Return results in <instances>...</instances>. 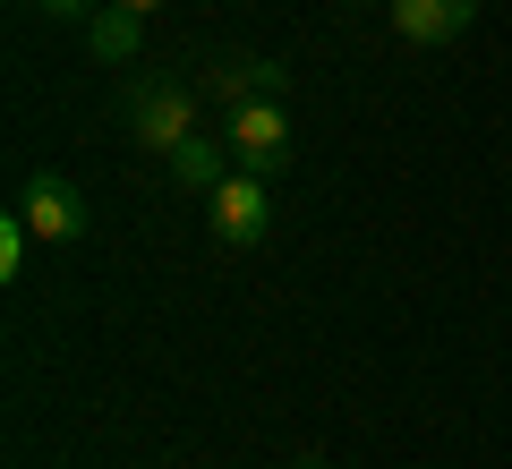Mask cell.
I'll return each mask as SVG.
<instances>
[{
  "instance_id": "obj_1",
  "label": "cell",
  "mask_w": 512,
  "mask_h": 469,
  "mask_svg": "<svg viewBox=\"0 0 512 469\" xmlns=\"http://www.w3.org/2000/svg\"><path fill=\"white\" fill-rule=\"evenodd\" d=\"M120 120H128V137L146 145V154H180V145L197 137V94H188L180 77H128Z\"/></svg>"
},
{
  "instance_id": "obj_2",
  "label": "cell",
  "mask_w": 512,
  "mask_h": 469,
  "mask_svg": "<svg viewBox=\"0 0 512 469\" xmlns=\"http://www.w3.org/2000/svg\"><path fill=\"white\" fill-rule=\"evenodd\" d=\"M18 214H26V231L43 239V248H69V239H86V197H77L60 171H35V180L18 188Z\"/></svg>"
},
{
  "instance_id": "obj_3",
  "label": "cell",
  "mask_w": 512,
  "mask_h": 469,
  "mask_svg": "<svg viewBox=\"0 0 512 469\" xmlns=\"http://www.w3.org/2000/svg\"><path fill=\"white\" fill-rule=\"evenodd\" d=\"M205 222H214L222 248H256V239L274 231V205H265V180L256 171H231V180L205 197Z\"/></svg>"
},
{
  "instance_id": "obj_4",
  "label": "cell",
  "mask_w": 512,
  "mask_h": 469,
  "mask_svg": "<svg viewBox=\"0 0 512 469\" xmlns=\"http://www.w3.org/2000/svg\"><path fill=\"white\" fill-rule=\"evenodd\" d=\"M231 154H239V171L274 180V171L291 163V111L282 103H239L231 111Z\"/></svg>"
},
{
  "instance_id": "obj_5",
  "label": "cell",
  "mask_w": 512,
  "mask_h": 469,
  "mask_svg": "<svg viewBox=\"0 0 512 469\" xmlns=\"http://www.w3.org/2000/svg\"><path fill=\"white\" fill-rule=\"evenodd\" d=\"M470 18H478V0H393V35L402 43H453V35H470Z\"/></svg>"
},
{
  "instance_id": "obj_6",
  "label": "cell",
  "mask_w": 512,
  "mask_h": 469,
  "mask_svg": "<svg viewBox=\"0 0 512 469\" xmlns=\"http://www.w3.org/2000/svg\"><path fill=\"white\" fill-rule=\"evenodd\" d=\"M282 86H291V69H282V60H222L214 69V94L222 103H282Z\"/></svg>"
},
{
  "instance_id": "obj_7",
  "label": "cell",
  "mask_w": 512,
  "mask_h": 469,
  "mask_svg": "<svg viewBox=\"0 0 512 469\" xmlns=\"http://www.w3.org/2000/svg\"><path fill=\"white\" fill-rule=\"evenodd\" d=\"M137 43H146V18H137V9H120V0H103V9L86 18V52L111 60V69H120V60H137Z\"/></svg>"
},
{
  "instance_id": "obj_8",
  "label": "cell",
  "mask_w": 512,
  "mask_h": 469,
  "mask_svg": "<svg viewBox=\"0 0 512 469\" xmlns=\"http://www.w3.org/2000/svg\"><path fill=\"white\" fill-rule=\"evenodd\" d=\"M163 163H171V180H180L188 197H214V188L231 180V171H222V137H188L180 154H163Z\"/></svg>"
},
{
  "instance_id": "obj_9",
  "label": "cell",
  "mask_w": 512,
  "mask_h": 469,
  "mask_svg": "<svg viewBox=\"0 0 512 469\" xmlns=\"http://www.w3.org/2000/svg\"><path fill=\"white\" fill-rule=\"evenodd\" d=\"M26 239H35V231H26V214L0 222V282H18V273H26Z\"/></svg>"
},
{
  "instance_id": "obj_10",
  "label": "cell",
  "mask_w": 512,
  "mask_h": 469,
  "mask_svg": "<svg viewBox=\"0 0 512 469\" xmlns=\"http://www.w3.org/2000/svg\"><path fill=\"white\" fill-rule=\"evenodd\" d=\"M35 9H43V18H60V26H86L103 0H35Z\"/></svg>"
},
{
  "instance_id": "obj_11",
  "label": "cell",
  "mask_w": 512,
  "mask_h": 469,
  "mask_svg": "<svg viewBox=\"0 0 512 469\" xmlns=\"http://www.w3.org/2000/svg\"><path fill=\"white\" fill-rule=\"evenodd\" d=\"M120 9H137V18H146V9H163V0H120Z\"/></svg>"
},
{
  "instance_id": "obj_12",
  "label": "cell",
  "mask_w": 512,
  "mask_h": 469,
  "mask_svg": "<svg viewBox=\"0 0 512 469\" xmlns=\"http://www.w3.org/2000/svg\"><path fill=\"white\" fill-rule=\"evenodd\" d=\"M291 469H325V461H291Z\"/></svg>"
}]
</instances>
